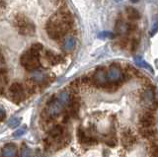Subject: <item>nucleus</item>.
Instances as JSON below:
<instances>
[{
  "mask_svg": "<svg viewBox=\"0 0 158 157\" xmlns=\"http://www.w3.org/2000/svg\"><path fill=\"white\" fill-rule=\"evenodd\" d=\"M74 26V19L68 10H59L48 19L46 24V32L49 39L61 41Z\"/></svg>",
  "mask_w": 158,
  "mask_h": 157,
  "instance_id": "obj_1",
  "label": "nucleus"
},
{
  "mask_svg": "<svg viewBox=\"0 0 158 157\" xmlns=\"http://www.w3.org/2000/svg\"><path fill=\"white\" fill-rule=\"evenodd\" d=\"M20 63L28 71H36L41 67V52L33 50L30 48L29 50L25 51L21 57Z\"/></svg>",
  "mask_w": 158,
  "mask_h": 157,
  "instance_id": "obj_2",
  "label": "nucleus"
},
{
  "mask_svg": "<svg viewBox=\"0 0 158 157\" xmlns=\"http://www.w3.org/2000/svg\"><path fill=\"white\" fill-rule=\"evenodd\" d=\"M13 25L17 29L18 33L22 36H33L36 33V26L26 16L19 14L13 20Z\"/></svg>",
  "mask_w": 158,
  "mask_h": 157,
  "instance_id": "obj_3",
  "label": "nucleus"
},
{
  "mask_svg": "<svg viewBox=\"0 0 158 157\" xmlns=\"http://www.w3.org/2000/svg\"><path fill=\"white\" fill-rule=\"evenodd\" d=\"M26 93H27V90L22 83L15 82L9 87L8 96L12 102L16 103V104H19V103H21L25 100V98H26Z\"/></svg>",
  "mask_w": 158,
  "mask_h": 157,
  "instance_id": "obj_4",
  "label": "nucleus"
},
{
  "mask_svg": "<svg viewBox=\"0 0 158 157\" xmlns=\"http://www.w3.org/2000/svg\"><path fill=\"white\" fill-rule=\"evenodd\" d=\"M91 79H92V83H94L96 86L101 87L103 89H106L109 85L107 69L105 67H102V66L98 67L95 70V72L93 73Z\"/></svg>",
  "mask_w": 158,
  "mask_h": 157,
  "instance_id": "obj_5",
  "label": "nucleus"
},
{
  "mask_svg": "<svg viewBox=\"0 0 158 157\" xmlns=\"http://www.w3.org/2000/svg\"><path fill=\"white\" fill-rule=\"evenodd\" d=\"M139 125L140 127H154L155 126V116L151 111H146L139 117Z\"/></svg>",
  "mask_w": 158,
  "mask_h": 157,
  "instance_id": "obj_6",
  "label": "nucleus"
},
{
  "mask_svg": "<svg viewBox=\"0 0 158 157\" xmlns=\"http://www.w3.org/2000/svg\"><path fill=\"white\" fill-rule=\"evenodd\" d=\"M122 143L126 148H130V147L133 146L135 144V142L137 141V138L135 134L131 130H126L123 131L122 137H121Z\"/></svg>",
  "mask_w": 158,
  "mask_h": 157,
  "instance_id": "obj_7",
  "label": "nucleus"
},
{
  "mask_svg": "<svg viewBox=\"0 0 158 157\" xmlns=\"http://www.w3.org/2000/svg\"><path fill=\"white\" fill-rule=\"evenodd\" d=\"M44 58L51 65H57L63 61V57L60 55H57V53L49 50L46 51V52H44Z\"/></svg>",
  "mask_w": 158,
  "mask_h": 157,
  "instance_id": "obj_8",
  "label": "nucleus"
},
{
  "mask_svg": "<svg viewBox=\"0 0 158 157\" xmlns=\"http://www.w3.org/2000/svg\"><path fill=\"white\" fill-rule=\"evenodd\" d=\"M75 47H76V39L73 36H67L62 40L61 48L65 52H72L75 48Z\"/></svg>",
  "mask_w": 158,
  "mask_h": 157,
  "instance_id": "obj_9",
  "label": "nucleus"
},
{
  "mask_svg": "<svg viewBox=\"0 0 158 157\" xmlns=\"http://www.w3.org/2000/svg\"><path fill=\"white\" fill-rule=\"evenodd\" d=\"M141 100L144 102V104L147 105L148 107L150 108V111L151 109H154L153 107H155V98H154V93L152 92V90H145L144 93L142 94L141 96Z\"/></svg>",
  "mask_w": 158,
  "mask_h": 157,
  "instance_id": "obj_10",
  "label": "nucleus"
},
{
  "mask_svg": "<svg viewBox=\"0 0 158 157\" xmlns=\"http://www.w3.org/2000/svg\"><path fill=\"white\" fill-rule=\"evenodd\" d=\"M48 76L47 73L38 69L36 71H33L31 79L35 84H44V83H46L48 81Z\"/></svg>",
  "mask_w": 158,
  "mask_h": 157,
  "instance_id": "obj_11",
  "label": "nucleus"
},
{
  "mask_svg": "<svg viewBox=\"0 0 158 157\" xmlns=\"http://www.w3.org/2000/svg\"><path fill=\"white\" fill-rule=\"evenodd\" d=\"M1 154L3 157H16L17 156V147L14 143H8L5 145L2 150Z\"/></svg>",
  "mask_w": 158,
  "mask_h": 157,
  "instance_id": "obj_12",
  "label": "nucleus"
},
{
  "mask_svg": "<svg viewBox=\"0 0 158 157\" xmlns=\"http://www.w3.org/2000/svg\"><path fill=\"white\" fill-rule=\"evenodd\" d=\"M77 136H78V139L79 141L81 142L82 144H87V145H91L93 143H95L96 139H94L93 137L91 136H88L85 131H84L82 129H79L77 131Z\"/></svg>",
  "mask_w": 158,
  "mask_h": 157,
  "instance_id": "obj_13",
  "label": "nucleus"
},
{
  "mask_svg": "<svg viewBox=\"0 0 158 157\" xmlns=\"http://www.w3.org/2000/svg\"><path fill=\"white\" fill-rule=\"evenodd\" d=\"M139 134L146 139H153L156 135V130L153 127H139Z\"/></svg>",
  "mask_w": 158,
  "mask_h": 157,
  "instance_id": "obj_14",
  "label": "nucleus"
},
{
  "mask_svg": "<svg viewBox=\"0 0 158 157\" xmlns=\"http://www.w3.org/2000/svg\"><path fill=\"white\" fill-rule=\"evenodd\" d=\"M115 33L117 35H123V34H127V22L123 19L118 18L116 24H115Z\"/></svg>",
  "mask_w": 158,
  "mask_h": 157,
  "instance_id": "obj_15",
  "label": "nucleus"
},
{
  "mask_svg": "<svg viewBox=\"0 0 158 157\" xmlns=\"http://www.w3.org/2000/svg\"><path fill=\"white\" fill-rule=\"evenodd\" d=\"M126 15L131 21L138 20V19H140V17H141L139 11H138L136 8L131 7V6H128L126 8Z\"/></svg>",
  "mask_w": 158,
  "mask_h": 157,
  "instance_id": "obj_16",
  "label": "nucleus"
},
{
  "mask_svg": "<svg viewBox=\"0 0 158 157\" xmlns=\"http://www.w3.org/2000/svg\"><path fill=\"white\" fill-rule=\"evenodd\" d=\"M135 63L137 65H139V66H142V67H145L146 69H148V70H150V71H152V68L149 66V64L146 62V61H144L142 60V58L140 57V56H135Z\"/></svg>",
  "mask_w": 158,
  "mask_h": 157,
  "instance_id": "obj_17",
  "label": "nucleus"
},
{
  "mask_svg": "<svg viewBox=\"0 0 158 157\" xmlns=\"http://www.w3.org/2000/svg\"><path fill=\"white\" fill-rule=\"evenodd\" d=\"M137 31V25L133 22L127 23V34H133Z\"/></svg>",
  "mask_w": 158,
  "mask_h": 157,
  "instance_id": "obj_18",
  "label": "nucleus"
},
{
  "mask_svg": "<svg viewBox=\"0 0 158 157\" xmlns=\"http://www.w3.org/2000/svg\"><path fill=\"white\" fill-rule=\"evenodd\" d=\"M117 37L116 33H112V32H102L99 34V38L101 39H115Z\"/></svg>",
  "mask_w": 158,
  "mask_h": 157,
  "instance_id": "obj_19",
  "label": "nucleus"
},
{
  "mask_svg": "<svg viewBox=\"0 0 158 157\" xmlns=\"http://www.w3.org/2000/svg\"><path fill=\"white\" fill-rule=\"evenodd\" d=\"M21 156L22 157H33V152L31 149H29L28 147L23 146L22 151H21Z\"/></svg>",
  "mask_w": 158,
  "mask_h": 157,
  "instance_id": "obj_20",
  "label": "nucleus"
},
{
  "mask_svg": "<svg viewBox=\"0 0 158 157\" xmlns=\"http://www.w3.org/2000/svg\"><path fill=\"white\" fill-rule=\"evenodd\" d=\"M150 157H158V144L153 143L150 146Z\"/></svg>",
  "mask_w": 158,
  "mask_h": 157,
  "instance_id": "obj_21",
  "label": "nucleus"
},
{
  "mask_svg": "<svg viewBox=\"0 0 158 157\" xmlns=\"http://www.w3.org/2000/svg\"><path fill=\"white\" fill-rule=\"evenodd\" d=\"M138 45H139V40L136 38H133L131 40V43H130V47L131 48V51H135L136 48H138Z\"/></svg>",
  "mask_w": 158,
  "mask_h": 157,
  "instance_id": "obj_22",
  "label": "nucleus"
},
{
  "mask_svg": "<svg viewBox=\"0 0 158 157\" xmlns=\"http://www.w3.org/2000/svg\"><path fill=\"white\" fill-rule=\"evenodd\" d=\"M31 48H33V50L37 51L39 52H41L44 50V46H43V43H35L31 46Z\"/></svg>",
  "mask_w": 158,
  "mask_h": 157,
  "instance_id": "obj_23",
  "label": "nucleus"
},
{
  "mask_svg": "<svg viewBox=\"0 0 158 157\" xmlns=\"http://www.w3.org/2000/svg\"><path fill=\"white\" fill-rule=\"evenodd\" d=\"M158 32V19L155 20L152 24V27H151V31H150V35L151 36H154L155 34Z\"/></svg>",
  "mask_w": 158,
  "mask_h": 157,
  "instance_id": "obj_24",
  "label": "nucleus"
},
{
  "mask_svg": "<svg viewBox=\"0 0 158 157\" xmlns=\"http://www.w3.org/2000/svg\"><path fill=\"white\" fill-rule=\"evenodd\" d=\"M19 122H20V120H19V119H16V118H14V119H12L11 121H10V125H9V126H11V127L16 126H18Z\"/></svg>",
  "mask_w": 158,
  "mask_h": 157,
  "instance_id": "obj_25",
  "label": "nucleus"
},
{
  "mask_svg": "<svg viewBox=\"0 0 158 157\" xmlns=\"http://www.w3.org/2000/svg\"><path fill=\"white\" fill-rule=\"evenodd\" d=\"M3 63H5V57L3 52L0 51V64H3Z\"/></svg>",
  "mask_w": 158,
  "mask_h": 157,
  "instance_id": "obj_26",
  "label": "nucleus"
},
{
  "mask_svg": "<svg viewBox=\"0 0 158 157\" xmlns=\"http://www.w3.org/2000/svg\"><path fill=\"white\" fill-rule=\"evenodd\" d=\"M25 130L24 129H21V130H17L16 132H15V134H14V136H19V135H21L22 134H24V131Z\"/></svg>",
  "mask_w": 158,
  "mask_h": 157,
  "instance_id": "obj_27",
  "label": "nucleus"
},
{
  "mask_svg": "<svg viewBox=\"0 0 158 157\" xmlns=\"http://www.w3.org/2000/svg\"><path fill=\"white\" fill-rule=\"evenodd\" d=\"M131 1L132 3H136V2L139 1V0H131Z\"/></svg>",
  "mask_w": 158,
  "mask_h": 157,
  "instance_id": "obj_28",
  "label": "nucleus"
},
{
  "mask_svg": "<svg viewBox=\"0 0 158 157\" xmlns=\"http://www.w3.org/2000/svg\"><path fill=\"white\" fill-rule=\"evenodd\" d=\"M0 2H4V0H0Z\"/></svg>",
  "mask_w": 158,
  "mask_h": 157,
  "instance_id": "obj_29",
  "label": "nucleus"
},
{
  "mask_svg": "<svg viewBox=\"0 0 158 157\" xmlns=\"http://www.w3.org/2000/svg\"><path fill=\"white\" fill-rule=\"evenodd\" d=\"M4 69H0V72H1V71H3Z\"/></svg>",
  "mask_w": 158,
  "mask_h": 157,
  "instance_id": "obj_30",
  "label": "nucleus"
}]
</instances>
